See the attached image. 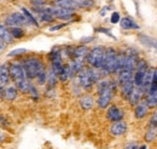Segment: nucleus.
Segmentation results:
<instances>
[{
  "label": "nucleus",
  "instance_id": "obj_1",
  "mask_svg": "<svg viewBox=\"0 0 157 149\" xmlns=\"http://www.w3.org/2000/svg\"><path fill=\"white\" fill-rule=\"evenodd\" d=\"M10 76H11V80L13 81V85L17 87V90L20 92H29L30 81L25 75V72L23 69L21 61H13L10 63Z\"/></svg>",
  "mask_w": 157,
  "mask_h": 149
},
{
  "label": "nucleus",
  "instance_id": "obj_2",
  "mask_svg": "<svg viewBox=\"0 0 157 149\" xmlns=\"http://www.w3.org/2000/svg\"><path fill=\"white\" fill-rule=\"evenodd\" d=\"M21 63H22L23 69L25 72V75H27V78L29 80L36 79L38 75L42 70L46 69L44 61L39 56H35V55H29V56L23 57L21 59Z\"/></svg>",
  "mask_w": 157,
  "mask_h": 149
},
{
  "label": "nucleus",
  "instance_id": "obj_3",
  "mask_svg": "<svg viewBox=\"0 0 157 149\" xmlns=\"http://www.w3.org/2000/svg\"><path fill=\"white\" fill-rule=\"evenodd\" d=\"M117 57L118 52L114 47H106L105 49V57L101 72L105 76L110 74H117Z\"/></svg>",
  "mask_w": 157,
  "mask_h": 149
},
{
  "label": "nucleus",
  "instance_id": "obj_4",
  "mask_svg": "<svg viewBox=\"0 0 157 149\" xmlns=\"http://www.w3.org/2000/svg\"><path fill=\"white\" fill-rule=\"evenodd\" d=\"M104 57H105V47L98 45L90 50L88 55L86 57V62H87L88 67L101 70L103 63H104Z\"/></svg>",
  "mask_w": 157,
  "mask_h": 149
},
{
  "label": "nucleus",
  "instance_id": "obj_5",
  "mask_svg": "<svg viewBox=\"0 0 157 149\" xmlns=\"http://www.w3.org/2000/svg\"><path fill=\"white\" fill-rule=\"evenodd\" d=\"M118 83V81H117ZM117 83L111 80V85L109 87H106L105 90H103L101 92L98 93V99H97V106H98L99 109H106L110 103H111V99H113V95L114 91L117 86Z\"/></svg>",
  "mask_w": 157,
  "mask_h": 149
},
{
  "label": "nucleus",
  "instance_id": "obj_6",
  "mask_svg": "<svg viewBox=\"0 0 157 149\" xmlns=\"http://www.w3.org/2000/svg\"><path fill=\"white\" fill-rule=\"evenodd\" d=\"M46 10L56 19L69 21V19H71L75 16V11L68 10V9H63V7H58V6H53V5H47Z\"/></svg>",
  "mask_w": 157,
  "mask_h": 149
},
{
  "label": "nucleus",
  "instance_id": "obj_7",
  "mask_svg": "<svg viewBox=\"0 0 157 149\" xmlns=\"http://www.w3.org/2000/svg\"><path fill=\"white\" fill-rule=\"evenodd\" d=\"M5 24L9 28L12 27H23V26H29V21L25 18V16L22 12H11L10 15L6 16Z\"/></svg>",
  "mask_w": 157,
  "mask_h": 149
},
{
  "label": "nucleus",
  "instance_id": "obj_8",
  "mask_svg": "<svg viewBox=\"0 0 157 149\" xmlns=\"http://www.w3.org/2000/svg\"><path fill=\"white\" fill-rule=\"evenodd\" d=\"M75 78H76V81H78V86H80L81 89L86 90V91L92 90L93 85L96 84V83L93 81L91 74H90V72L87 70V68H83L82 70H80Z\"/></svg>",
  "mask_w": 157,
  "mask_h": 149
},
{
  "label": "nucleus",
  "instance_id": "obj_9",
  "mask_svg": "<svg viewBox=\"0 0 157 149\" xmlns=\"http://www.w3.org/2000/svg\"><path fill=\"white\" fill-rule=\"evenodd\" d=\"M149 64L145 59H139L137 64V68H136V72H134V84H136V87H143L144 85V79H145V75L146 72L149 69Z\"/></svg>",
  "mask_w": 157,
  "mask_h": 149
},
{
  "label": "nucleus",
  "instance_id": "obj_10",
  "mask_svg": "<svg viewBox=\"0 0 157 149\" xmlns=\"http://www.w3.org/2000/svg\"><path fill=\"white\" fill-rule=\"evenodd\" d=\"M123 115H124L123 111L116 104H111L106 109V119L109 121H111V123H116V121L123 120Z\"/></svg>",
  "mask_w": 157,
  "mask_h": 149
},
{
  "label": "nucleus",
  "instance_id": "obj_11",
  "mask_svg": "<svg viewBox=\"0 0 157 149\" xmlns=\"http://www.w3.org/2000/svg\"><path fill=\"white\" fill-rule=\"evenodd\" d=\"M128 130V126L126 124V121L121 120V121H116V123H111L110 127H109V132L113 135V136H116V137H120V136H123Z\"/></svg>",
  "mask_w": 157,
  "mask_h": 149
},
{
  "label": "nucleus",
  "instance_id": "obj_12",
  "mask_svg": "<svg viewBox=\"0 0 157 149\" xmlns=\"http://www.w3.org/2000/svg\"><path fill=\"white\" fill-rule=\"evenodd\" d=\"M10 64L9 63H1L0 64V85L2 87H6L10 85Z\"/></svg>",
  "mask_w": 157,
  "mask_h": 149
},
{
  "label": "nucleus",
  "instance_id": "obj_13",
  "mask_svg": "<svg viewBox=\"0 0 157 149\" xmlns=\"http://www.w3.org/2000/svg\"><path fill=\"white\" fill-rule=\"evenodd\" d=\"M144 97H145V91L143 87H136L133 90V92L131 93L129 98H128V102L131 106H137L139 104L141 101H144Z\"/></svg>",
  "mask_w": 157,
  "mask_h": 149
},
{
  "label": "nucleus",
  "instance_id": "obj_14",
  "mask_svg": "<svg viewBox=\"0 0 157 149\" xmlns=\"http://www.w3.org/2000/svg\"><path fill=\"white\" fill-rule=\"evenodd\" d=\"M52 5L63 7V9H68V10H73V11H76L78 9H80L78 0H52Z\"/></svg>",
  "mask_w": 157,
  "mask_h": 149
},
{
  "label": "nucleus",
  "instance_id": "obj_15",
  "mask_svg": "<svg viewBox=\"0 0 157 149\" xmlns=\"http://www.w3.org/2000/svg\"><path fill=\"white\" fill-rule=\"evenodd\" d=\"M0 39L6 44V45H10L13 42V37L10 32V28L5 24V22H0Z\"/></svg>",
  "mask_w": 157,
  "mask_h": 149
},
{
  "label": "nucleus",
  "instance_id": "obj_16",
  "mask_svg": "<svg viewBox=\"0 0 157 149\" xmlns=\"http://www.w3.org/2000/svg\"><path fill=\"white\" fill-rule=\"evenodd\" d=\"M96 102H97V101H96V99L93 98V96H91V95H83V96L80 97V101H78L80 107H81L83 111H91V109L94 107Z\"/></svg>",
  "mask_w": 157,
  "mask_h": 149
},
{
  "label": "nucleus",
  "instance_id": "obj_17",
  "mask_svg": "<svg viewBox=\"0 0 157 149\" xmlns=\"http://www.w3.org/2000/svg\"><path fill=\"white\" fill-rule=\"evenodd\" d=\"M136 89V84H134V79L133 80H129L127 83H123V84H120V91L122 97H124L126 99L129 98L131 93L133 92V90Z\"/></svg>",
  "mask_w": 157,
  "mask_h": 149
},
{
  "label": "nucleus",
  "instance_id": "obj_18",
  "mask_svg": "<svg viewBox=\"0 0 157 149\" xmlns=\"http://www.w3.org/2000/svg\"><path fill=\"white\" fill-rule=\"evenodd\" d=\"M18 97V90L15 85H7L4 89V99L7 102H12Z\"/></svg>",
  "mask_w": 157,
  "mask_h": 149
},
{
  "label": "nucleus",
  "instance_id": "obj_19",
  "mask_svg": "<svg viewBox=\"0 0 157 149\" xmlns=\"http://www.w3.org/2000/svg\"><path fill=\"white\" fill-rule=\"evenodd\" d=\"M149 109L150 108H149V106L145 102H140L134 108V116H136V119H138V120L144 119L149 114Z\"/></svg>",
  "mask_w": 157,
  "mask_h": 149
},
{
  "label": "nucleus",
  "instance_id": "obj_20",
  "mask_svg": "<svg viewBox=\"0 0 157 149\" xmlns=\"http://www.w3.org/2000/svg\"><path fill=\"white\" fill-rule=\"evenodd\" d=\"M120 26L122 29L126 30H134V29H139V24L131 17H123L120 22Z\"/></svg>",
  "mask_w": 157,
  "mask_h": 149
},
{
  "label": "nucleus",
  "instance_id": "obj_21",
  "mask_svg": "<svg viewBox=\"0 0 157 149\" xmlns=\"http://www.w3.org/2000/svg\"><path fill=\"white\" fill-rule=\"evenodd\" d=\"M138 39L141 41V44H144L145 46L150 47V49H154L157 51V39L156 38L149 37V35H145V34H138Z\"/></svg>",
  "mask_w": 157,
  "mask_h": 149
},
{
  "label": "nucleus",
  "instance_id": "obj_22",
  "mask_svg": "<svg viewBox=\"0 0 157 149\" xmlns=\"http://www.w3.org/2000/svg\"><path fill=\"white\" fill-rule=\"evenodd\" d=\"M21 11H22V14L25 16V18L29 21V23H30L32 26H34V27H36V28L39 27V22H38V19H36V17L33 15V12H32L29 9L22 6V7H21Z\"/></svg>",
  "mask_w": 157,
  "mask_h": 149
},
{
  "label": "nucleus",
  "instance_id": "obj_23",
  "mask_svg": "<svg viewBox=\"0 0 157 149\" xmlns=\"http://www.w3.org/2000/svg\"><path fill=\"white\" fill-rule=\"evenodd\" d=\"M57 80H59L58 75L50 68V70L47 72V83H46L47 86H48V89H55V86L57 84Z\"/></svg>",
  "mask_w": 157,
  "mask_h": 149
},
{
  "label": "nucleus",
  "instance_id": "obj_24",
  "mask_svg": "<svg viewBox=\"0 0 157 149\" xmlns=\"http://www.w3.org/2000/svg\"><path fill=\"white\" fill-rule=\"evenodd\" d=\"M10 32H11L13 39H22L25 35V32L22 27H12V28H10Z\"/></svg>",
  "mask_w": 157,
  "mask_h": 149
},
{
  "label": "nucleus",
  "instance_id": "obj_25",
  "mask_svg": "<svg viewBox=\"0 0 157 149\" xmlns=\"http://www.w3.org/2000/svg\"><path fill=\"white\" fill-rule=\"evenodd\" d=\"M157 137V129L156 127H150L145 133V141L146 142H152Z\"/></svg>",
  "mask_w": 157,
  "mask_h": 149
},
{
  "label": "nucleus",
  "instance_id": "obj_26",
  "mask_svg": "<svg viewBox=\"0 0 157 149\" xmlns=\"http://www.w3.org/2000/svg\"><path fill=\"white\" fill-rule=\"evenodd\" d=\"M30 5H32V10H39V9H44L47 6V1L46 0H30Z\"/></svg>",
  "mask_w": 157,
  "mask_h": 149
},
{
  "label": "nucleus",
  "instance_id": "obj_27",
  "mask_svg": "<svg viewBox=\"0 0 157 149\" xmlns=\"http://www.w3.org/2000/svg\"><path fill=\"white\" fill-rule=\"evenodd\" d=\"M78 4L80 9H92V7H94V1L93 0H78Z\"/></svg>",
  "mask_w": 157,
  "mask_h": 149
},
{
  "label": "nucleus",
  "instance_id": "obj_28",
  "mask_svg": "<svg viewBox=\"0 0 157 149\" xmlns=\"http://www.w3.org/2000/svg\"><path fill=\"white\" fill-rule=\"evenodd\" d=\"M35 80H36L38 85H45V84L47 83V70H46V69L42 70V72L38 75V78H36Z\"/></svg>",
  "mask_w": 157,
  "mask_h": 149
},
{
  "label": "nucleus",
  "instance_id": "obj_29",
  "mask_svg": "<svg viewBox=\"0 0 157 149\" xmlns=\"http://www.w3.org/2000/svg\"><path fill=\"white\" fill-rule=\"evenodd\" d=\"M27 54V50L25 49H16V50H12L10 54H9V57H18V56H24Z\"/></svg>",
  "mask_w": 157,
  "mask_h": 149
},
{
  "label": "nucleus",
  "instance_id": "obj_30",
  "mask_svg": "<svg viewBox=\"0 0 157 149\" xmlns=\"http://www.w3.org/2000/svg\"><path fill=\"white\" fill-rule=\"evenodd\" d=\"M28 93H30V96H32L33 99H38L39 98V92H38L35 85H33L32 83H30V87H29V92Z\"/></svg>",
  "mask_w": 157,
  "mask_h": 149
},
{
  "label": "nucleus",
  "instance_id": "obj_31",
  "mask_svg": "<svg viewBox=\"0 0 157 149\" xmlns=\"http://www.w3.org/2000/svg\"><path fill=\"white\" fill-rule=\"evenodd\" d=\"M110 21H111V23H113V24L120 23V22H121V16H120V14H118V12H116V11H114V12L111 14Z\"/></svg>",
  "mask_w": 157,
  "mask_h": 149
},
{
  "label": "nucleus",
  "instance_id": "obj_32",
  "mask_svg": "<svg viewBox=\"0 0 157 149\" xmlns=\"http://www.w3.org/2000/svg\"><path fill=\"white\" fill-rule=\"evenodd\" d=\"M150 127H156L157 129V112H155L151 115V119H150Z\"/></svg>",
  "mask_w": 157,
  "mask_h": 149
},
{
  "label": "nucleus",
  "instance_id": "obj_33",
  "mask_svg": "<svg viewBox=\"0 0 157 149\" xmlns=\"http://www.w3.org/2000/svg\"><path fill=\"white\" fill-rule=\"evenodd\" d=\"M67 24H68V23H60V24H57V26H52V27L48 28V30H50V32H56V30H59V29L64 28Z\"/></svg>",
  "mask_w": 157,
  "mask_h": 149
},
{
  "label": "nucleus",
  "instance_id": "obj_34",
  "mask_svg": "<svg viewBox=\"0 0 157 149\" xmlns=\"http://www.w3.org/2000/svg\"><path fill=\"white\" fill-rule=\"evenodd\" d=\"M123 149H139V146H138L136 142H128V143L124 146Z\"/></svg>",
  "mask_w": 157,
  "mask_h": 149
},
{
  "label": "nucleus",
  "instance_id": "obj_35",
  "mask_svg": "<svg viewBox=\"0 0 157 149\" xmlns=\"http://www.w3.org/2000/svg\"><path fill=\"white\" fill-rule=\"evenodd\" d=\"M151 85L157 86V68H155V70H154V78H152V83H151ZM151 85H150V86H151Z\"/></svg>",
  "mask_w": 157,
  "mask_h": 149
},
{
  "label": "nucleus",
  "instance_id": "obj_36",
  "mask_svg": "<svg viewBox=\"0 0 157 149\" xmlns=\"http://www.w3.org/2000/svg\"><path fill=\"white\" fill-rule=\"evenodd\" d=\"M5 49H6V44L0 39V54H1V52H4V51H5Z\"/></svg>",
  "mask_w": 157,
  "mask_h": 149
},
{
  "label": "nucleus",
  "instance_id": "obj_37",
  "mask_svg": "<svg viewBox=\"0 0 157 149\" xmlns=\"http://www.w3.org/2000/svg\"><path fill=\"white\" fill-rule=\"evenodd\" d=\"M6 139V133L2 130H0V142H4Z\"/></svg>",
  "mask_w": 157,
  "mask_h": 149
},
{
  "label": "nucleus",
  "instance_id": "obj_38",
  "mask_svg": "<svg viewBox=\"0 0 157 149\" xmlns=\"http://www.w3.org/2000/svg\"><path fill=\"white\" fill-rule=\"evenodd\" d=\"M109 9H110V6H105L104 9H101V10H100V16H105L106 10H109Z\"/></svg>",
  "mask_w": 157,
  "mask_h": 149
},
{
  "label": "nucleus",
  "instance_id": "obj_39",
  "mask_svg": "<svg viewBox=\"0 0 157 149\" xmlns=\"http://www.w3.org/2000/svg\"><path fill=\"white\" fill-rule=\"evenodd\" d=\"M4 89H5V87H2V86L0 85V98H4Z\"/></svg>",
  "mask_w": 157,
  "mask_h": 149
},
{
  "label": "nucleus",
  "instance_id": "obj_40",
  "mask_svg": "<svg viewBox=\"0 0 157 149\" xmlns=\"http://www.w3.org/2000/svg\"><path fill=\"white\" fill-rule=\"evenodd\" d=\"M139 149H146V146L144 144V146H141V147H139Z\"/></svg>",
  "mask_w": 157,
  "mask_h": 149
}]
</instances>
